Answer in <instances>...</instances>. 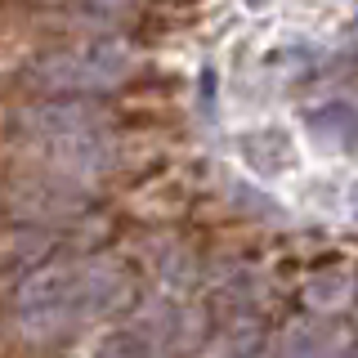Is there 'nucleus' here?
I'll list each match as a JSON object with an SVG mask.
<instances>
[{
  "mask_svg": "<svg viewBox=\"0 0 358 358\" xmlns=\"http://www.w3.org/2000/svg\"><path fill=\"white\" fill-rule=\"evenodd\" d=\"M126 291V273L112 260H90V264H54L41 268L36 278H27V287L18 291V313L27 322V331L54 336L72 322L103 313L121 300Z\"/></svg>",
  "mask_w": 358,
  "mask_h": 358,
  "instance_id": "f257e3e1",
  "label": "nucleus"
},
{
  "mask_svg": "<svg viewBox=\"0 0 358 358\" xmlns=\"http://www.w3.org/2000/svg\"><path fill=\"white\" fill-rule=\"evenodd\" d=\"M134 72V54L117 41H85L72 50H50L27 67V81L50 99H94L117 90Z\"/></svg>",
  "mask_w": 358,
  "mask_h": 358,
  "instance_id": "f03ea898",
  "label": "nucleus"
},
{
  "mask_svg": "<svg viewBox=\"0 0 358 358\" xmlns=\"http://www.w3.org/2000/svg\"><path fill=\"white\" fill-rule=\"evenodd\" d=\"M18 130L27 139L45 143L50 152L72 148L81 139H94V134H108V121L90 99H50V103H36L27 112H18Z\"/></svg>",
  "mask_w": 358,
  "mask_h": 358,
  "instance_id": "7ed1b4c3",
  "label": "nucleus"
},
{
  "mask_svg": "<svg viewBox=\"0 0 358 358\" xmlns=\"http://www.w3.org/2000/svg\"><path fill=\"white\" fill-rule=\"evenodd\" d=\"M309 130L318 134V139H331V143H345V148H354L358 143V108L354 103H318L313 112H305Z\"/></svg>",
  "mask_w": 358,
  "mask_h": 358,
  "instance_id": "20e7f679",
  "label": "nucleus"
},
{
  "mask_svg": "<svg viewBox=\"0 0 358 358\" xmlns=\"http://www.w3.org/2000/svg\"><path fill=\"white\" fill-rule=\"evenodd\" d=\"M76 5L94 18H134L139 14V0H76Z\"/></svg>",
  "mask_w": 358,
  "mask_h": 358,
  "instance_id": "39448f33",
  "label": "nucleus"
}]
</instances>
